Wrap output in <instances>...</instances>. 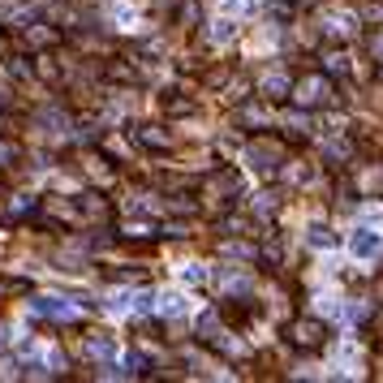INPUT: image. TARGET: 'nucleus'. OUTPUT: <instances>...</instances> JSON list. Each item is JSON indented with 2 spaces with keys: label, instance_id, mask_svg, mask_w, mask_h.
I'll return each mask as SVG.
<instances>
[{
  "label": "nucleus",
  "instance_id": "1",
  "mask_svg": "<svg viewBox=\"0 0 383 383\" xmlns=\"http://www.w3.org/2000/svg\"><path fill=\"white\" fill-rule=\"evenodd\" d=\"M349 254H353V258H362V263L379 258V254H383V233H379V229H370V224L353 229V233H349Z\"/></svg>",
  "mask_w": 383,
  "mask_h": 383
},
{
  "label": "nucleus",
  "instance_id": "2",
  "mask_svg": "<svg viewBox=\"0 0 383 383\" xmlns=\"http://www.w3.org/2000/svg\"><path fill=\"white\" fill-rule=\"evenodd\" d=\"M293 99H297L302 108H319V103L332 99V82L319 78V74H310V78H302V82L293 86Z\"/></svg>",
  "mask_w": 383,
  "mask_h": 383
},
{
  "label": "nucleus",
  "instance_id": "3",
  "mask_svg": "<svg viewBox=\"0 0 383 383\" xmlns=\"http://www.w3.org/2000/svg\"><path fill=\"white\" fill-rule=\"evenodd\" d=\"M323 332H327V327H323V319H297L293 327H289V336H293V345H302V349H310V345H323Z\"/></svg>",
  "mask_w": 383,
  "mask_h": 383
},
{
  "label": "nucleus",
  "instance_id": "4",
  "mask_svg": "<svg viewBox=\"0 0 383 383\" xmlns=\"http://www.w3.org/2000/svg\"><path fill=\"white\" fill-rule=\"evenodd\" d=\"M155 310H159V314H168V319H181V314L190 310V297H185L181 289H168V293H159V297H155Z\"/></svg>",
  "mask_w": 383,
  "mask_h": 383
},
{
  "label": "nucleus",
  "instance_id": "5",
  "mask_svg": "<svg viewBox=\"0 0 383 383\" xmlns=\"http://www.w3.org/2000/svg\"><path fill=\"white\" fill-rule=\"evenodd\" d=\"M353 30H358V18L353 13H327L323 18V35H332V39H345Z\"/></svg>",
  "mask_w": 383,
  "mask_h": 383
},
{
  "label": "nucleus",
  "instance_id": "6",
  "mask_svg": "<svg viewBox=\"0 0 383 383\" xmlns=\"http://www.w3.org/2000/svg\"><path fill=\"white\" fill-rule=\"evenodd\" d=\"M30 310H35V314H47V319H69V314H74L61 297H35Z\"/></svg>",
  "mask_w": 383,
  "mask_h": 383
},
{
  "label": "nucleus",
  "instance_id": "7",
  "mask_svg": "<svg viewBox=\"0 0 383 383\" xmlns=\"http://www.w3.org/2000/svg\"><path fill=\"white\" fill-rule=\"evenodd\" d=\"M258 86H263L267 99H285V95H289V78H285V74H267Z\"/></svg>",
  "mask_w": 383,
  "mask_h": 383
},
{
  "label": "nucleus",
  "instance_id": "8",
  "mask_svg": "<svg viewBox=\"0 0 383 383\" xmlns=\"http://www.w3.org/2000/svg\"><path fill=\"white\" fill-rule=\"evenodd\" d=\"M86 353H91V358H117V341L99 332V336H91V341H86Z\"/></svg>",
  "mask_w": 383,
  "mask_h": 383
},
{
  "label": "nucleus",
  "instance_id": "9",
  "mask_svg": "<svg viewBox=\"0 0 383 383\" xmlns=\"http://www.w3.org/2000/svg\"><path fill=\"white\" fill-rule=\"evenodd\" d=\"M314 250H332L336 246V237H332V229H327V224H310V237H306Z\"/></svg>",
  "mask_w": 383,
  "mask_h": 383
},
{
  "label": "nucleus",
  "instance_id": "10",
  "mask_svg": "<svg viewBox=\"0 0 383 383\" xmlns=\"http://www.w3.org/2000/svg\"><path fill=\"white\" fill-rule=\"evenodd\" d=\"M177 276H181L185 285H202V280H207V271H202V263H181V267H177Z\"/></svg>",
  "mask_w": 383,
  "mask_h": 383
},
{
  "label": "nucleus",
  "instance_id": "11",
  "mask_svg": "<svg viewBox=\"0 0 383 383\" xmlns=\"http://www.w3.org/2000/svg\"><path fill=\"white\" fill-rule=\"evenodd\" d=\"M198 336H202V341H220V336H224V332H220V336H215V310H207V314H198Z\"/></svg>",
  "mask_w": 383,
  "mask_h": 383
},
{
  "label": "nucleus",
  "instance_id": "12",
  "mask_svg": "<svg viewBox=\"0 0 383 383\" xmlns=\"http://www.w3.org/2000/svg\"><path fill=\"white\" fill-rule=\"evenodd\" d=\"M211 39H215V43H229V39H233V18L211 22Z\"/></svg>",
  "mask_w": 383,
  "mask_h": 383
},
{
  "label": "nucleus",
  "instance_id": "13",
  "mask_svg": "<svg viewBox=\"0 0 383 383\" xmlns=\"http://www.w3.org/2000/svg\"><path fill=\"white\" fill-rule=\"evenodd\" d=\"M220 9H224V13H254L258 0H220Z\"/></svg>",
  "mask_w": 383,
  "mask_h": 383
},
{
  "label": "nucleus",
  "instance_id": "14",
  "mask_svg": "<svg viewBox=\"0 0 383 383\" xmlns=\"http://www.w3.org/2000/svg\"><path fill=\"white\" fill-rule=\"evenodd\" d=\"M138 142H142V147H168V138H164V134H151V130H138Z\"/></svg>",
  "mask_w": 383,
  "mask_h": 383
},
{
  "label": "nucleus",
  "instance_id": "15",
  "mask_svg": "<svg viewBox=\"0 0 383 383\" xmlns=\"http://www.w3.org/2000/svg\"><path fill=\"white\" fill-rule=\"evenodd\" d=\"M327 69H332V74H345V69H349V57H345V52H336V57L327 61Z\"/></svg>",
  "mask_w": 383,
  "mask_h": 383
},
{
  "label": "nucleus",
  "instance_id": "16",
  "mask_svg": "<svg viewBox=\"0 0 383 383\" xmlns=\"http://www.w3.org/2000/svg\"><path fill=\"white\" fill-rule=\"evenodd\" d=\"M18 159V147H9V142H0V164H13Z\"/></svg>",
  "mask_w": 383,
  "mask_h": 383
}]
</instances>
